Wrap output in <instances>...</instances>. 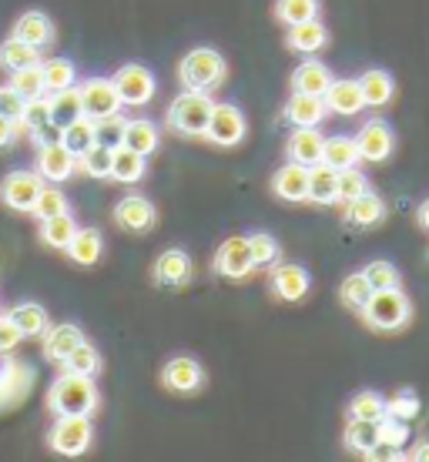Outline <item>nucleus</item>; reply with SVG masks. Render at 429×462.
Masks as SVG:
<instances>
[{"label":"nucleus","mask_w":429,"mask_h":462,"mask_svg":"<svg viewBox=\"0 0 429 462\" xmlns=\"http://www.w3.org/2000/svg\"><path fill=\"white\" fill-rule=\"evenodd\" d=\"M47 409L54 416H91L98 409V389L91 375H74L64 372L51 389H47Z\"/></svg>","instance_id":"nucleus-1"},{"label":"nucleus","mask_w":429,"mask_h":462,"mask_svg":"<svg viewBox=\"0 0 429 462\" xmlns=\"http://www.w3.org/2000/svg\"><path fill=\"white\" fill-rule=\"evenodd\" d=\"M359 315L366 319V325H369V328H376V332H399V328L409 322L413 305H409L406 291L396 285V289L372 291L369 301L359 309Z\"/></svg>","instance_id":"nucleus-2"},{"label":"nucleus","mask_w":429,"mask_h":462,"mask_svg":"<svg viewBox=\"0 0 429 462\" xmlns=\"http://www.w3.org/2000/svg\"><path fill=\"white\" fill-rule=\"evenodd\" d=\"M178 81L185 91H215L225 81V58L215 47H195L178 64Z\"/></svg>","instance_id":"nucleus-3"},{"label":"nucleus","mask_w":429,"mask_h":462,"mask_svg":"<svg viewBox=\"0 0 429 462\" xmlns=\"http://www.w3.org/2000/svg\"><path fill=\"white\" fill-rule=\"evenodd\" d=\"M211 97L205 91H185L178 94L168 107V127L178 131V134H188V138H201L205 127H209L211 117Z\"/></svg>","instance_id":"nucleus-4"},{"label":"nucleus","mask_w":429,"mask_h":462,"mask_svg":"<svg viewBox=\"0 0 429 462\" xmlns=\"http://www.w3.org/2000/svg\"><path fill=\"white\" fill-rule=\"evenodd\" d=\"M91 416H58V422L47 432V446L58 456H84L91 449Z\"/></svg>","instance_id":"nucleus-5"},{"label":"nucleus","mask_w":429,"mask_h":462,"mask_svg":"<svg viewBox=\"0 0 429 462\" xmlns=\"http://www.w3.org/2000/svg\"><path fill=\"white\" fill-rule=\"evenodd\" d=\"M111 81H115V88H117L121 105L141 107L154 97V74H151L145 64H125V68H117Z\"/></svg>","instance_id":"nucleus-6"},{"label":"nucleus","mask_w":429,"mask_h":462,"mask_svg":"<svg viewBox=\"0 0 429 462\" xmlns=\"http://www.w3.org/2000/svg\"><path fill=\"white\" fill-rule=\"evenodd\" d=\"M31 382H34V369L31 365H23L14 356L0 352V412L23 402L27 393H31Z\"/></svg>","instance_id":"nucleus-7"},{"label":"nucleus","mask_w":429,"mask_h":462,"mask_svg":"<svg viewBox=\"0 0 429 462\" xmlns=\"http://www.w3.org/2000/svg\"><path fill=\"white\" fill-rule=\"evenodd\" d=\"M41 174L34 171H11L4 181H0V201L14 211H23V215H34L37 195H41Z\"/></svg>","instance_id":"nucleus-8"},{"label":"nucleus","mask_w":429,"mask_h":462,"mask_svg":"<svg viewBox=\"0 0 429 462\" xmlns=\"http://www.w3.org/2000/svg\"><path fill=\"white\" fill-rule=\"evenodd\" d=\"M215 272H219L221 278H232V282H242V278H248L252 272H256V265H252V252H248V238H242V235H235V238H225V242L219 245V252H215Z\"/></svg>","instance_id":"nucleus-9"},{"label":"nucleus","mask_w":429,"mask_h":462,"mask_svg":"<svg viewBox=\"0 0 429 462\" xmlns=\"http://www.w3.org/2000/svg\"><path fill=\"white\" fill-rule=\"evenodd\" d=\"M81 105H84V117H91V121L121 115V97H117V88L111 78H91V81H84Z\"/></svg>","instance_id":"nucleus-10"},{"label":"nucleus","mask_w":429,"mask_h":462,"mask_svg":"<svg viewBox=\"0 0 429 462\" xmlns=\"http://www.w3.org/2000/svg\"><path fill=\"white\" fill-rule=\"evenodd\" d=\"M205 138L219 148H235L245 138V115L235 105H215L211 107Z\"/></svg>","instance_id":"nucleus-11"},{"label":"nucleus","mask_w":429,"mask_h":462,"mask_svg":"<svg viewBox=\"0 0 429 462\" xmlns=\"http://www.w3.org/2000/svg\"><path fill=\"white\" fill-rule=\"evenodd\" d=\"M356 144H359V162H369V164H379L386 162L396 148V134L393 127L386 125L383 117H372L362 125V131L356 134Z\"/></svg>","instance_id":"nucleus-12"},{"label":"nucleus","mask_w":429,"mask_h":462,"mask_svg":"<svg viewBox=\"0 0 429 462\" xmlns=\"http://www.w3.org/2000/svg\"><path fill=\"white\" fill-rule=\"evenodd\" d=\"M162 385L168 393H178V395L198 393L205 385V369L191 356H178L162 369Z\"/></svg>","instance_id":"nucleus-13"},{"label":"nucleus","mask_w":429,"mask_h":462,"mask_svg":"<svg viewBox=\"0 0 429 462\" xmlns=\"http://www.w3.org/2000/svg\"><path fill=\"white\" fill-rule=\"evenodd\" d=\"M74 171H78V154L68 151L64 144L37 148V174H41V181L61 185V181H68Z\"/></svg>","instance_id":"nucleus-14"},{"label":"nucleus","mask_w":429,"mask_h":462,"mask_svg":"<svg viewBox=\"0 0 429 462\" xmlns=\"http://www.w3.org/2000/svg\"><path fill=\"white\" fill-rule=\"evenodd\" d=\"M309 285H312V278H309V272L302 265H272V275H268V289H272V295L282 301H299L305 299V291H309Z\"/></svg>","instance_id":"nucleus-15"},{"label":"nucleus","mask_w":429,"mask_h":462,"mask_svg":"<svg viewBox=\"0 0 429 462\" xmlns=\"http://www.w3.org/2000/svg\"><path fill=\"white\" fill-rule=\"evenodd\" d=\"M322 151H325V134L319 127H295L289 134V141H285L289 162L305 164V168H312V164L322 162Z\"/></svg>","instance_id":"nucleus-16"},{"label":"nucleus","mask_w":429,"mask_h":462,"mask_svg":"<svg viewBox=\"0 0 429 462\" xmlns=\"http://www.w3.org/2000/svg\"><path fill=\"white\" fill-rule=\"evenodd\" d=\"M151 275H154V285H162V289H182L191 278V258L182 248H168V252L158 254Z\"/></svg>","instance_id":"nucleus-17"},{"label":"nucleus","mask_w":429,"mask_h":462,"mask_svg":"<svg viewBox=\"0 0 429 462\" xmlns=\"http://www.w3.org/2000/svg\"><path fill=\"white\" fill-rule=\"evenodd\" d=\"M115 221L125 231H151L158 221V211L145 195H128L115 205Z\"/></svg>","instance_id":"nucleus-18"},{"label":"nucleus","mask_w":429,"mask_h":462,"mask_svg":"<svg viewBox=\"0 0 429 462\" xmlns=\"http://www.w3.org/2000/svg\"><path fill=\"white\" fill-rule=\"evenodd\" d=\"M329 117V107L319 94H302L292 91L289 105H285V121L292 127H319Z\"/></svg>","instance_id":"nucleus-19"},{"label":"nucleus","mask_w":429,"mask_h":462,"mask_svg":"<svg viewBox=\"0 0 429 462\" xmlns=\"http://www.w3.org/2000/svg\"><path fill=\"white\" fill-rule=\"evenodd\" d=\"M272 191L282 198V201H305L309 198V168L305 164H282L279 171H275V178H272Z\"/></svg>","instance_id":"nucleus-20"},{"label":"nucleus","mask_w":429,"mask_h":462,"mask_svg":"<svg viewBox=\"0 0 429 462\" xmlns=\"http://www.w3.org/2000/svg\"><path fill=\"white\" fill-rule=\"evenodd\" d=\"M14 37L31 47H47V44H54L58 31H54V21H51L47 14L27 11L17 17V23H14Z\"/></svg>","instance_id":"nucleus-21"},{"label":"nucleus","mask_w":429,"mask_h":462,"mask_svg":"<svg viewBox=\"0 0 429 462\" xmlns=\"http://www.w3.org/2000/svg\"><path fill=\"white\" fill-rule=\"evenodd\" d=\"M329 44V31H325V23L315 17V21H305V23H292L289 34H285V47H289L292 54H315V51H322Z\"/></svg>","instance_id":"nucleus-22"},{"label":"nucleus","mask_w":429,"mask_h":462,"mask_svg":"<svg viewBox=\"0 0 429 462\" xmlns=\"http://www.w3.org/2000/svg\"><path fill=\"white\" fill-rule=\"evenodd\" d=\"M322 101H325V107H329V115H342V117L359 115L362 111L359 81H332L325 88Z\"/></svg>","instance_id":"nucleus-23"},{"label":"nucleus","mask_w":429,"mask_h":462,"mask_svg":"<svg viewBox=\"0 0 429 462\" xmlns=\"http://www.w3.org/2000/svg\"><path fill=\"white\" fill-rule=\"evenodd\" d=\"M84 342V332L78 328V325H51L44 332V356L51 358V362H64V358L74 352V348Z\"/></svg>","instance_id":"nucleus-24"},{"label":"nucleus","mask_w":429,"mask_h":462,"mask_svg":"<svg viewBox=\"0 0 429 462\" xmlns=\"http://www.w3.org/2000/svg\"><path fill=\"white\" fill-rule=\"evenodd\" d=\"M383 218H386V201L379 195H372V191H366V195H359L356 201L346 205V221L352 228H376Z\"/></svg>","instance_id":"nucleus-25"},{"label":"nucleus","mask_w":429,"mask_h":462,"mask_svg":"<svg viewBox=\"0 0 429 462\" xmlns=\"http://www.w3.org/2000/svg\"><path fill=\"white\" fill-rule=\"evenodd\" d=\"M359 91H362V105H369V107L389 105L396 94L393 74H389V70H379V68L366 70V74L359 78Z\"/></svg>","instance_id":"nucleus-26"},{"label":"nucleus","mask_w":429,"mask_h":462,"mask_svg":"<svg viewBox=\"0 0 429 462\" xmlns=\"http://www.w3.org/2000/svg\"><path fill=\"white\" fill-rule=\"evenodd\" d=\"M336 188H339V171L332 164H312L309 168V198L312 205H336Z\"/></svg>","instance_id":"nucleus-27"},{"label":"nucleus","mask_w":429,"mask_h":462,"mask_svg":"<svg viewBox=\"0 0 429 462\" xmlns=\"http://www.w3.org/2000/svg\"><path fill=\"white\" fill-rule=\"evenodd\" d=\"M329 84H332V74H329V68H325L322 60H302L299 68L292 70V91L319 94L322 97Z\"/></svg>","instance_id":"nucleus-28"},{"label":"nucleus","mask_w":429,"mask_h":462,"mask_svg":"<svg viewBox=\"0 0 429 462\" xmlns=\"http://www.w3.org/2000/svg\"><path fill=\"white\" fill-rule=\"evenodd\" d=\"M121 144L148 158V154L158 151V125L148 121V117H131V121H125V138H121Z\"/></svg>","instance_id":"nucleus-29"},{"label":"nucleus","mask_w":429,"mask_h":462,"mask_svg":"<svg viewBox=\"0 0 429 462\" xmlns=\"http://www.w3.org/2000/svg\"><path fill=\"white\" fill-rule=\"evenodd\" d=\"M78 117H84V105H81V88H61V91L51 94V121L58 127L74 125Z\"/></svg>","instance_id":"nucleus-30"},{"label":"nucleus","mask_w":429,"mask_h":462,"mask_svg":"<svg viewBox=\"0 0 429 462\" xmlns=\"http://www.w3.org/2000/svg\"><path fill=\"white\" fill-rule=\"evenodd\" d=\"M148 171V158L138 154V151L117 144L115 148V164H111V178L121 181V185H138L141 178Z\"/></svg>","instance_id":"nucleus-31"},{"label":"nucleus","mask_w":429,"mask_h":462,"mask_svg":"<svg viewBox=\"0 0 429 462\" xmlns=\"http://www.w3.org/2000/svg\"><path fill=\"white\" fill-rule=\"evenodd\" d=\"M101 245L105 242H101V231L98 228H78L64 252H68L74 265H94L101 258Z\"/></svg>","instance_id":"nucleus-32"},{"label":"nucleus","mask_w":429,"mask_h":462,"mask_svg":"<svg viewBox=\"0 0 429 462\" xmlns=\"http://www.w3.org/2000/svg\"><path fill=\"white\" fill-rule=\"evenodd\" d=\"M41 64V47H31L17 41V37H7L4 44H0V68L7 70H23V68H34Z\"/></svg>","instance_id":"nucleus-33"},{"label":"nucleus","mask_w":429,"mask_h":462,"mask_svg":"<svg viewBox=\"0 0 429 462\" xmlns=\"http://www.w3.org/2000/svg\"><path fill=\"white\" fill-rule=\"evenodd\" d=\"M322 162H325V164H332L336 171L356 168V164H359V144H356V138H346V134H336V138H325Z\"/></svg>","instance_id":"nucleus-34"},{"label":"nucleus","mask_w":429,"mask_h":462,"mask_svg":"<svg viewBox=\"0 0 429 462\" xmlns=\"http://www.w3.org/2000/svg\"><path fill=\"white\" fill-rule=\"evenodd\" d=\"M111 164H115V148H105V144H98V141H94L88 151L78 154V168H81L88 178H94V181L111 178Z\"/></svg>","instance_id":"nucleus-35"},{"label":"nucleus","mask_w":429,"mask_h":462,"mask_svg":"<svg viewBox=\"0 0 429 462\" xmlns=\"http://www.w3.org/2000/svg\"><path fill=\"white\" fill-rule=\"evenodd\" d=\"M342 442H346L349 452L356 456H366V452L379 442V422H366V419H349L346 432H342Z\"/></svg>","instance_id":"nucleus-36"},{"label":"nucleus","mask_w":429,"mask_h":462,"mask_svg":"<svg viewBox=\"0 0 429 462\" xmlns=\"http://www.w3.org/2000/svg\"><path fill=\"white\" fill-rule=\"evenodd\" d=\"M14 319V325L23 332V338H37L44 336L47 328H51V319H47V312L41 309V305H34V301H27V305H17L14 312H7Z\"/></svg>","instance_id":"nucleus-37"},{"label":"nucleus","mask_w":429,"mask_h":462,"mask_svg":"<svg viewBox=\"0 0 429 462\" xmlns=\"http://www.w3.org/2000/svg\"><path fill=\"white\" fill-rule=\"evenodd\" d=\"M74 231H78V225L70 218V211H61L54 218H44L41 238H44V245H51V248H68V242L74 238Z\"/></svg>","instance_id":"nucleus-38"},{"label":"nucleus","mask_w":429,"mask_h":462,"mask_svg":"<svg viewBox=\"0 0 429 462\" xmlns=\"http://www.w3.org/2000/svg\"><path fill=\"white\" fill-rule=\"evenodd\" d=\"M275 17H279L285 27L315 21V17H319V0H275Z\"/></svg>","instance_id":"nucleus-39"},{"label":"nucleus","mask_w":429,"mask_h":462,"mask_svg":"<svg viewBox=\"0 0 429 462\" xmlns=\"http://www.w3.org/2000/svg\"><path fill=\"white\" fill-rule=\"evenodd\" d=\"M248 252H252V265L256 268H272L279 262L282 248L268 231H256V235H248Z\"/></svg>","instance_id":"nucleus-40"},{"label":"nucleus","mask_w":429,"mask_h":462,"mask_svg":"<svg viewBox=\"0 0 429 462\" xmlns=\"http://www.w3.org/2000/svg\"><path fill=\"white\" fill-rule=\"evenodd\" d=\"M41 70H44V94H54V91H61V88H70V84L78 81L74 64L64 58L47 60V64H41Z\"/></svg>","instance_id":"nucleus-41"},{"label":"nucleus","mask_w":429,"mask_h":462,"mask_svg":"<svg viewBox=\"0 0 429 462\" xmlns=\"http://www.w3.org/2000/svg\"><path fill=\"white\" fill-rule=\"evenodd\" d=\"M389 412V405L379 393H359L349 402V419H366V422H379Z\"/></svg>","instance_id":"nucleus-42"},{"label":"nucleus","mask_w":429,"mask_h":462,"mask_svg":"<svg viewBox=\"0 0 429 462\" xmlns=\"http://www.w3.org/2000/svg\"><path fill=\"white\" fill-rule=\"evenodd\" d=\"M372 295V285H369V278L362 275V272H356V275H349L342 285H339V299H342V305L346 309H352V312H359L362 305L369 301Z\"/></svg>","instance_id":"nucleus-43"},{"label":"nucleus","mask_w":429,"mask_h":462,"mask_svg":"<svg viewBox=\"0 0 429 462\" xmlns=\"http://www.w3.org/2000/svg\"><path fill=\"white\" fill-rule=\"evenodd\" d=\"M64 372H74V375H98L101 372V356H98V348L81 342V346L74 348L68 358H64Z\"/></svg>","instance_id":"nucleus-44"},{"label":"nucleus","mask_w":429,"mask_h":462,"mask_svg":"<svg viewBox=\"0 0 429 462\" xmlns=\"http://www.w3.org/2000/svg\"><path fill=\"white\" fill-rule=\"evenodd\" d=\"M47 121H51V97H47V94L27 97L21 117H17V127H21V131H34V127L47 125Z\"/></svg>","instance_id":"nucleus-45"},{"label":"nucleus","mask_w":429,"mask_h":462,"mask_svg":"<svg viewBox=\"0 0 429 462\" xmlns=\"http://www.w3.org/2000/svg\"><path fill=\"white\" fill-rule=\"evenodd\" d=\"M61 144H64L68 151H74V154H81V151L91 148V144H94V121H91V117H78L74 125L64 127Z\"/></svg>","instance_id":"nucleus-46"},{"label":"nucleus","mask_w":429,"mask_h":462,"mask_svg":"<svg viewBox=\"0 0 429 462\" xmlns=\"http://www.w3.org/2000/svg\"><path fill=\"white\" fill-rule=\"evenodd\" d=\"M11 88L21 94V97L44 94V70H41V64H34V68H23V70H11Z\"/></svg>","instance_id":"nucleus-47"},{"label":"nucleus","mask_w":429,"mask_h":462,"mask_svg":"<svg viewBox=\"0 0 429 462\" xmlns=\"http://www.w3.org/2000/svg\"><path fill=\"white\" fill-rule=\"evenodd\" d=\"M369 191V181H366V174L356 171V168H346V171H339V188H336V201L349 205V201H356L359 195Z\"/></svg>","instance_id":"nucleus-48"},{"label":"nucleus","mask_w":429,"mask_h":462,"mask_svg":"<svg viewBox=\"0 0 429 462\" xmlns=\"http://www.w3.org/2000/svg\"><path fill=\"white\" fill-rule=\"evenodd\" d=\"M125 115H111V117H101V121H94V141L98 144H105V148H117L121 138H125Z\"/></svg>","instance_id":"nucleus-49"},{"label":"nucleus","mask_w":429,"mask_h":462,"mask_svg":"<svg viewBox=\"0 0 429 462\" xmlns=\"http://www.w3.org/2000/svg\"><path fill=\"white\" fill-rule=\"evenodd\" d=\"M61 211H68V198H64V191H61L58 185L51 188H41V195H37V205H34V215L41 221L44 218H54V215H61Z\"/></svg>","instance_id":"nucleus-50"},{"label":"nucleus","mask_w":429,"mask_h":462,"mask_svg":"<svg viewBox=\"0 0 429 462\" xmlns=\"http://www.w3.org/2000/svg\"><path fill=\"white\" fill-rule=\"evenodd\" d=\"M362 275L369 278L372 291H379V289H396V285H399V268L389 265V262H383V258H376V262H369V265L362 268Z\"/></svg>","instance_id":"nucleus-51"},{"label":"nucleus","mask_w":429,"mask_h":462,"mask_svg":"<svg viewBox=\"0 0 429 462\" xmlns=\"http://www.w3.org/2000/svg\"><path fill=\"white\" fill-rule=\"evenodd\" d=\"M379 439L389 442V446H396V449H403L409 439V422H403V419H396L386 412L383 419H379Z\"/></svg>","instance_id":"nucleus-52"},{"label":"nucleus","mask_w":429,"mask_h":462,"mask_svg":"<svg viewBox=\"0 0 429 462\" xmlns=\"http://www.w3.org/2000/svg\"><path fill=\"white\" fill-rule=\"evenodd\" d=\"M389 416H396V419H403V422H413V419L419 416V399H416V393H399L396 399H389Z\"/></svg>","instance_id":"nucleus-53"},{"label":"nucleus","mask_w":429,"mask_h":462,"mask_svg":"<svg viewBox=\"0 0 429 462\" xmlns=\"http://www.w3.org/2000/svg\"><path fill=\"white\" fill-rule=\"evenodd\" d=\"M23 342V332L14 325L11 315H0V352H14Z\"/></svg>","instance_id":"nucleus-54"},{"label":"nucleus","mask_w":429,"mask_h":462,"mask_svg":"<svg viewBox=\"0 0 429 462\" xmlns=\"http://www.w3.org/2000/svg\"><path fill=\"white\" fill-rule=\"evenodd\" d=\"M23 101H27V97H21L11 84H7V88H0V115L4 117H14V121H17L21 111H23Z\"/></svg>","instance_id":"nucleus-55"},{"label":"nucleus","mask_w":429,"mask_h":462,"mask_svg":"<svg viewBox=\"0 0 429 462\" xmlns=\"http://www.w3.org/2000/svg\"><path fill=\"white\" fill-rule=\"evenodd\" d=\"M31 134H34L37 148H47V144H61V134H64V127H58L54 121H47V125L34 127Z\"/></svg>","instance_id":"nucleus-56"},{"label":"nucleus","mask_w":429,"mask_h":462,"mask_svg":"<svg viewBox=\"0 0 429 462\" xmlns=\"http://www.w3.org/2000/svg\"><path fill=\"white\" fill-rule=\"evenodd\" d=\"M366 459H372V462H386V459H399V449L396 446H389V442H376L369 452H366Z\"/></svg>","instance_id":"nucleus-57"},{"label":"nucleus","mask_w":429,"mask_h":462,"mask_svg":"<svg viewBox=\"0 0 429 462\" xmlns=\"http://www.w3.org/2000/svg\"><path fill=\"white\" fill-rule=\"evenodd\" d=\"M17 131H21V127H17V121H14V117L0 115V148H7V144L17 138Z\"/></svg>","instance_id":"nucleus-58"},{"label":"nucleus","mask_w":429,"mask_h":462,"mask_svg":"<svg viewBox=\"0 0 429 462\" xmlns=\"http://www.w3.org/2000/svg\"><path fill=\"white\" fill-rule=\"evenodd\" d=\"M413 462H429V442H419L413 449Z\"/></svg>","instance_id":"nucleus-59"},{"label":"nucleus","mask_w":429,"mask_h":462,"mask_svg":"<svg viewBox=\"0 0 429 462\" xmlns=\"http://www.w3.org/2000/svg\"><path fill=\"white\" fill-rule=\"evenodd\" d=\"M416 218H419V225H423V228L429 231V198H426V201H423V205H419Z\"/></svg>","instance_id":"nucleus-60"}]
</instances>
